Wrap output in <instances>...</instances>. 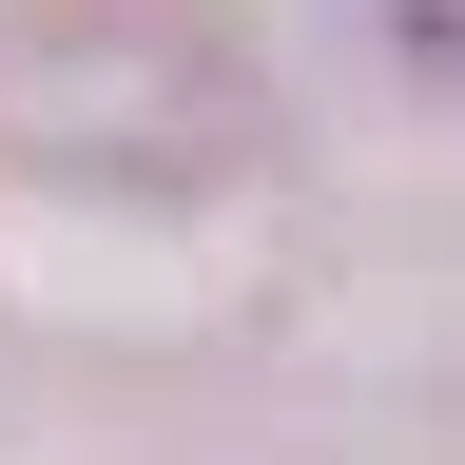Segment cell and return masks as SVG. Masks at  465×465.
Returning a JSON list of instances; mask_svg holds the SVG:
<instances>
[{
	"label": "cell",
	"instance_id": "obj_1",
	"mask_svg": "<svg viewBox=\"0 0 465 465\" xmlns=\"http://www.w3.org/2000/svg\"><path fill=\"white\" fill-rule=\"evenodd\" d=\"M0 136L78 194H232L252 58L213 0H0Z\"/></svg>",
	"mask_w": 465,
	"mask_h": 465
}]
</instances>
